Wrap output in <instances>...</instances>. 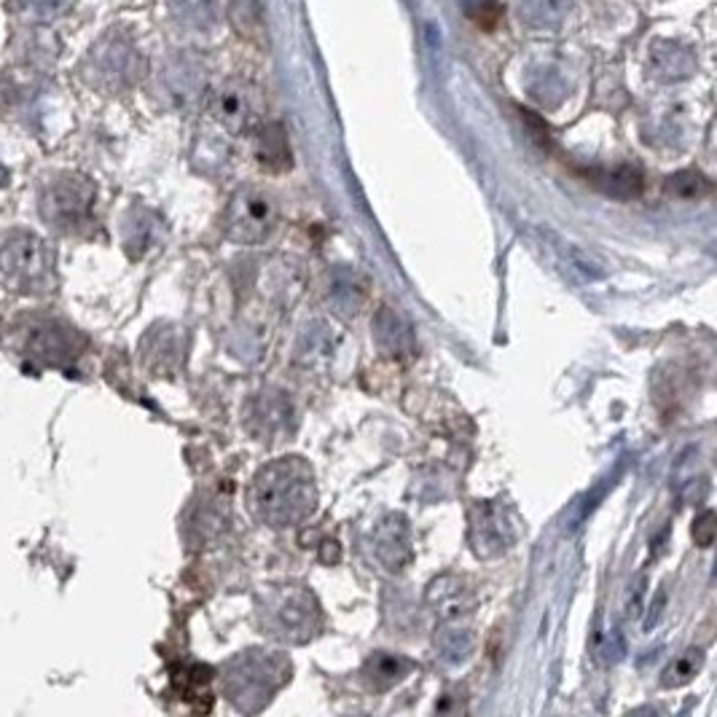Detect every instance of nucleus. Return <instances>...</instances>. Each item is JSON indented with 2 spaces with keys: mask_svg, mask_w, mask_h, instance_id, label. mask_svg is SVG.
I'll return each instance as SVG.
<instances>
[{
  "mask_svg": "<svg viewBox=\"0 0 717 717\" xmlns=\"http://www.w3.org/2000/svg\"><path fill=\"white\" fill-rule=\"evenodd\" d=\"M667 188H669V194H675V197L693 199V197H702V194L709 188V183L704 181L699 172L685 170V172H677V175L669 177Z\"/></svg>",
  "mask_w": 717,
  "mask_h": 717,
  "instance_id": "17",
  "label": "nucleus"
},
{
  "mask_svg": "<svg viewBox=\"0 0 717 717\" xmlns=\"http://www.w3.org/2000/svg\"><path fill=\"white\" fill-rule=\"evenodd\" d=\"M84 181H71V177H62L54 186L46 191L41 199V212L49 221H71L73 212H84L89 208V191H86Z\"/></svg>",
  "mask_w": 717,
  "mask_h": 717,
  "instance_id": "8",
  "label": "nucleus"
},
{
  "mask_svg": "<svg viewBox=\"0 0 717 717\" xmlns=\"http://www.w3.org/2000/svg\"><path fill=\"white\" fill-rule=\"evenodd\" d=\"M254 510L263 524L274 530L298 527L318 508V486L314 473L301 457H283V460L258 470L254 481Z\"/></svg>",
  "mask_w": 717,
  "mask_h": 717,
  "instance_id": "1",
  "label": "nucleus"
},
{
  "mask_svg": "<svg viewBox=\"0 0 717 717\" xmlns=\"http://www.w3.org/2000/svg\"><path fill=\"white\" fill-rule=\"evenodd\" d=\"M20 5L25 11H30V14L51 16V14H57V11L65 9L67 0H20Z\"/></svg>",
  "mask_w": 717,
  "mask_h": 717,
  "instance_id": "22",
  "label": "nucleus"
},
{
  "mask_svg": "<svg viewBox=\"0 0 717 717\" xmlns=\"http://www.w3.org/2000/svg\"><path fill=\"white\" fill-rule=\"evenodd\" d=\"M258 621L263 634L280 642H307L320 627V605L312 591L301 586L274 589L263 596L258 607Z\"/></svg>",
  "mask_w": 717,
  "mask_h": 717,
  "instance_id": "3",
  "label": "nucleus"
},
{
  "mask_svg": "<svg viewBox=\"0 0 717 717\" xmlns=\"http://www.w3.org/2000/svg\"><path fill=\"white\" fill-rule=\"evenodd\" d=\"M653 73L664 82H680L696 71V57L680 41H658L651 51Z\"/></svg>",
  "mask_w": 717,
  "mask_h": 717,
  "instance_id": "10",
  "label": "nucleus"
},
{
  "mask_svg": "<svg viewBox=\"0 0 717 717\" xmlns=\"http://www.w3.org/2000/svg\"><path fill=\"white\" fill-rule=\"evenodd\" d=\"M699 667H702V653L688 651L685 656L677 658L672 667L667 669V675H664V685H669V688L685 685V682L699 672Z\"/></svg>",
  "mask_w": 717,
  "mask_h": 717,
  "instance_id": "19",
  "label": "nucleus"
},
{
  "mask_svg": "<svg viewBox=\"0 0 717 717\" xmlns=\"http://www.w3.org/2000/svg\"><path fill=\"white\" fill-rule=\"evenodd\" d=\"M277 226V205L272 194L263 188H239L228 202L223 228L226 237L237 245H258L269 237Z\"/></svg>",
  "mask_w": 717,
  "mask_h": 717,
  "instance_id": "5",
  "label": "nucleus"
},
{
  "mask_svg": "<svg viewBox=\"0 0 717 717\" xmlns=\"http://www.w3.org/2000/svg\"><path fill=\"white\" fill-rule=\"evenodd\" d=\"M170 9L183 27L210 30L218 22V0H170Z\"/></svg>",
  "mask_w": 717,
  "mask_h": 717,
  "instance_id": "13",
  "label": "nucleus"
},
{
  "mask_svg": "<svg viewBox=\"0 0 717 717\" xmlns=\"http://www.w3.org/2000/svg\"><path fill=\"white\" fill-rule=\"evenodd\" d=\"M599 186L602 191L613 194V197H634V194H640L642 188V177L634 168H618L610 172H602Z\"/></svg>",
  "mask_w": 717,
  "mask_h": 717,
  "instance_id": "16",
  "label": "nucleus"
},
{
  "mask_svg": "<svg viewBox=\"0 0 717 717\" xmlns=\"http://www.w3.org/2000/svg\"><path fill=\"white\" fill-rule=\"evenodd\" d=\"M376 556L387 565V570H400L411 559L409 524L404 516H390L376 530Z\"/></svg>",
  "mask_w": 717,
  "mask_h": 717,
  "instance_id": "9",
  "label": "nucleus"
},
{
  "mask_svg": "<svg viewBox=\"0 0 717 717\" xmlns=\"http://www.w3.org/2000/svg\"><path fill=\"white\" fill-rule=\"evenodd\" d=\"M462 11L481 27H492L500 20V3L497 0H460Z\"/></svg>",
  "mask_w": 717,
  "mask_h": 717,
  "instance_id": "20",
  "label": "nucleus"
},
{
  "mask_svg": "<svg viewBox=\"0 0 717 717\" xmlns=\"http://www.w3.org/2000/svg\"><path fill=\"white\" fill-rule=\"evenodd\" d=\"M576 0H516V14L532 30H554L572 14Z\"/></svg>",
  "mask_w": 717,
  "mask_h": 717,
  "instance_id": "11",
  "label": "nucleus"
},
{
  "mask_svg": "<svg viewBox=\"0 0 717 717\" xmlns=\"http://www.w3.org/2000/svg\"><path fill=\"white\" fill-rule=\"evenodd\" d=\"M0 177H3V170H0Z\"/></svg>",
  "mask_w": 717,
  "mask_h": 717,
  "instance_id": "23",
  "label": "nucleus"
},
{
  "mask_svg": "<svg viewBox=\"0 0 717 717\" xmlns=\"http://www.w3.org/2000/svg\"><path fill=\"white\" fill-rule=\"evenodd\" d=\"M0 277L14 290H46L51 277V250L33 234H16L0 248Z\"/></svg>",
  "mask_w": 717,
  "mask_h": 717,
  "instance_id": "4",
  "label": "nucleus"
},
{
  "mask_svg": "<svg viewBox=\"0 0 717 717\" xmlns=\"http://www.w3.org/2000/svg\"><path fill=\"white\" fill-rule=\"evenodd\" d=\"M258 100L254 86L245 82H228L212 97V116L218 119L221 127H226L234 135L245 132L256 122Z\"/></svg>",
  "mask_w": 717,
  "mask_h": 717,
  "instance_id": "6",
  "label": "nucleus"
},
{
  "mask_svg": "<svg viewBox=\"0 0 717 717\" xmlns=\"http://www.w3.org/2000/svg\"><path fill=\"white\" fill-rule=\"evenodd\" d=\"M232 22L243 36L254 38L261 30V16H258L256 0H234L232 3Z\"/></svg>",
  "mask_w": 717,
  "mask_h": 717,
  "instance_id": "18",
  "label": "nucleus"
},
{
  "mask_svg": "<svg viewBox=\"0 0 717 717\" xmlns=\"http://www.w3.org/2000/svg\"><path fill=\"white\" fill-rule=\"evenodd\" d=\"M693 535H696V543L702 548L713 546V537H715V514H713V510H707V514H704L702 519L696 521V527H693Z\"/></svg>",
  "mask_w": 717,
  "mask_h": 717,
  "instance_id": "21",
  "label": "nucleus"
},
{
  "mask_svg": "<svg viewBox=\"0 0 717 717\" xmlns=\"http://www.w3.org/2000/svg\"><path fill=\"white\" fill-rule=\"evenodd\" d=\"M91 67L106 84H127L135 82L140 73V57L135 54L129 44L124 41H102L91 54Z\"/></svg>",
  "mask_w": 717,
  "mask_h": 717,
  "instance_id": "7",
  "label": "nucleus"
},
{
  "mask_svg": "<svg viewBox=\"0 0 717 717\" xmlns=\"http://www.w3.org/2000/svg\"><path fill=\"white\" fill-rule=\"evenodd\" d=\"M376 336H380V344L390 355L409 353L411 349L409 325H406L398 314L390 312V309H384L380 318H376Z\"/></svg>",
  "mask_w": 717,
  "mask_h": 717,
  "instance_id": "14",
  "label": "nucleus"
},
{
  "mask_svg": "<svg viewBox=\"0 0 717 717\" xmlns=\"http://www.w3.org/2000/svg\"><path fill=\"white\" fill-rule=\"evenodd\" d=\"M290 680V662L272 651L239 653L223 669V691L245 713H258Z\"/></svg>",
  "mask_w": 717,
  "mask_h": 717,
  "instance_id": "2",
  "label": "nucleus"
},
{
  "mask_svg": "<svg viewBox=\"0 0 717 717\" xmlns=\"http://www.w3.org/2000/svg\"><path fill=\"white\" fill-rule=\"evenodd\" d=\"M409 669H411V664L406 662V658L380 653V656H374L369 662L366 675H369V680L374 682L376 688H390V685H395V682L404 680V677L409 675Z\"/></svg>",
  "mask_w": 717,
  "mask_h": 717,
  "instance_id": "15",
  "label": "nucleus"
},
{
  "mask_svg": "<svg viewBox=\"0 0 717 717\" xmlns=\"http://www.w3.org/2000/svg\"><path fill=\"white\" fill-rule=\"evenodd\" d=\"M256 159L263 170L283 172L290 168V146L288 135L280 124H267L256 137Z\"/></svg>",
  "mask_w": 717,
  "mask_h": 717,
  "instance_id": "12",
  "label": "nucleus"
}]
</instances>
